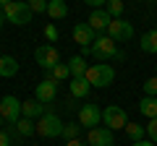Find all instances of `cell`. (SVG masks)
Here are the masks:
<instances>
[{"label": "cell", "instance_id": "24", "mask_svg": "<svg viewBox=\"0 0 157 146\" xmlns=\"http://www.w3.org/2000/svg\"><path fill=\"white\" fill-rule=\"evenodd\" d=\"M78 136H81V123L63 125V138H66V141H73V138H78Z\"/></svg>", "mask_w": 157, "mask_h": 146}, {"label": "cell", "instance_id": "36", "mask_svg": "<svg viewBox=\"0 0 157 146\" xmlns=\"http://www.w3.org/2000/svg\"><path fill=\"white\" fill-rule=\"evenodd\" d=\"M0 125H6V120H3V118H0Z\"/></svg>", "mask_w": 157, "mask_h": 146}, {"label": "cell", "instance_id": "33", "mask_svg": "<svg viewBox=\"0 0 157 146\" xmlns=\"http://www.w3.org/2000/svg\"><path fill=\"white\" fill-rule=\"evenodd\" d=\"M152 144H155V141H144V138H141V141H134V146H152Z\"/></svg>", "mask_w": 157, "mask_h": 146}, {"label": "cell", "instance_id": "1", "mask_svg": "<svg viewBox=\"0 0 157 146\" xmlns=\"http://www.w3.org/2000/svg\"><path fill=\"white\" fill-rule=\"evenodd\" d=\"M115 52H118V47H115V42H113L110 37H97L92 47H81V55L84 57L92 55L94 60H100V63H107L110 57H115Z\"/></svg>", "mask_w": 157, "mask_h": 146}, {"label": "cell", "instance_id": "37", "mask_svg": "<svg viewBox=\"0 0 157 146\" xmlns=\"http://www.w3.org/2000/svg\"><path fill=\"white\" fill-rule=\"evenodd\" d=\"M147 3H157V0H147Z\"/></svg>", "mask_w": 157, "mask_h": 146}, {"label": "cell", "instance_id": "16", "mask_svg": "<svg viewBox=\"0 0 157 146\" xmlns=\"http://www.w3.org/2000/svg\"><path fill=\"white\" fill-rule=\"evenodd\" d=\"M47 16H50L52 21L68 18V5H66V0H50V3H47Z\"/></svg>", "mask_w": 157, "mask_h": 146}, {"label": "cell", "instance_id": "14", "mask_svg": "<svg viewBox=\"0 0 157 146\" xmlns=\"http://www.w3.org/2000/svg\"><path fill=\"white\" fill-rule=\"evenodd\" d=\"M21 115L24 118H42L45 115V104L39 99H26V102H21Z\"/></svg>", "mask_w": 157, "mask_h": 146}, {"label": "cell", "instance_id": "7", "mask_svg": "<svg viewBox=\"0 0 157 146\" xmlns=\"http://www.w3.org/2000/svg\"><path fill=\"white\" fill-rule=\"evenodd\" d=\"M0 118L6 120V123H11V125H16L18 120H21V102L16 99V97H3L0 99Z\"/></svg>", "mask_w": 157, "mask_h": 146}, {"label": "cell", "instance_id": "22", "mask_svg": "<svg viewBox=\"0 0 157 146\" xmlns=\"http://www.w3.org/2000/svg\"><path fill=\"white\" fill-rule=\"evenodd\" d=\"M123 130L128 133V138H134V141H141L147 136V125H136V123H128Z\"/></svg>", "mask_w": 157, "mask_h": 146}, {"label": "cell", "instance_id": "15", "mask_svg": "<svg viewBox=\"0 0 157 146\" xmlns=\"http://www.w3.org/2000/svg\"><path fill=\"white\" fill-rule=\"evenodd\" d=\"M89 81H86V76H78V78H71V84H68V89H71V94L76 97V99H84L86 94H89Z\"/></svg>", "mask_w": 157, "mask_h": 146}, {"label": "cell", "instance_id": "2", "mask_svg": "<svg viewBox=\"0 0 157 146\" xmlns=\"http://www.w3.org/2000/svg\"><path fill=\"white\" fill-rule=\"evenodd\" d=\"M86 81H89L92 86H97V89H105V86H110L113 81H115V71H113V65H107V63H94V65H89V71H86Z\"/></svg>", "mask_w": 157, "mask_h": 146}, {"label": "cell", "instance_id": "5", "mask_svg": "<svg viewBox=\"0 0 157 146\" xmlns=\"http://www.w3.org/2000/svg\"><path fill=\"white\" fill-rule=\"evenodd\" d=\"M102 123H105L110 130H121V128H126V125H128V115H126L123 107L107 104L105 110H102Z\"/></svg>", "mask_w": 157, "mask_h": 146}, {"label": "cell", "instance_id": "10", "mask_svg": "<svg viewBox=\"0 0 157 146\" xmlns=\"http://www.w3.org/2000/svg\"><path fill=\"white\" fill-rule=\"evenodd\" d=\"M58 97V81L52 76H47L45 81H39L37 84V91H34V99H39L42 104H50L52 99Z\"/></svg>", "mask_w": 157, "mask_h": 146}, {"label": "cell", "instance_id": "17", "mask_svg": "<svg viewBox=\"0 0 157 146\" xmlns=\"http://www.w3.org/2000/svg\"><path fill=\"white\" fill-rule=\"evenodd\" d=\"M16 73H18V60L11 57V55H0V76L3 78H11Z\"/></svg>", "mask_w": 157, "mask_h": 146}, {"label": "cell", "instance_id": "19", "mask_svg": "<svg viewBox=\"0 0 157 146\" xmlns=\"http://www.w3.org/2000/svg\"><path fill=\"white\" fill-rule=\"evenodd\" d=\"M139 47H141V52H149V55H157V29H152V31H147L144 37H141Z\"/></svg>", "mask_w": 157, "mask_h": 146}, {"label": "cell", "instance_id": "13", "mask_svg": "<svg viewBox=\"0 0 157 146\" xmlns=\"http://www.w3.org/2000/svg\"><path fill=\"white\" fill-rule=\"evenodd\" d=\"M110 21H113V16H110L107 11H102V8H94V11L89 13V21H86V24H89V26L94 29L97 34H100V31H107Z\"/></svg>", "mask_w": 157, "mask_h": 146}, {"label": "cell", "instance_id": "18", "mask_svg": "<svg viewBox=\"0 0 157 146\" xmlns=\"http://www.w3.org/2000/svg\"><path fill=\"white\" fill-rule=\"evenodd\" d=\"M68 68H71V78H78V76H86L89 65H86V57L84 55H73L68 60Z\"/></svg>", "mask_w": 157, "mask_h": 146}, {"label": "cell", "instance_id": "35", "mask_svg": "<svg viewBox=\"0 0 157 146\" xmlns=\"http://www.w3.org/2000/svg\"><path fill=\"white\" fill-rule=\"evenodd\" d=\"M8 3H13V0H0V8H6Z\"/></svg>", "mask_w": 157, "mask_h": 146}, {"label": "cell", "instance_id": "26", "mask_svg": "<svg viewBox=\"0 0 157 146\" xmlns=\"http://www.w3.org/2000/svg\"><path fill=\"white\" fill-rule=\"evenodd\" d=\"M47 3L50 0H29V8L34 13H47Z\"/></svg>", "mask_w": 157, "mask_h": 146}, {"label": "cell", "instance_id": "29", "mask_svg": "<svg viewBox=\"0 0 157 146\" xmlns=\"http://www.w3.org/2000/svg\"><path fill=\"white\" fill-rule=\"evenodd\" d=\"M147 136H149V141L157 144V118H152L149 123H147Z\"/></svg>", "mask_w": 157, "mask_h": 146}, {"label": "cell", "instance_id": "30", "mask_svg": "<svg viewBox=\"0 0 157 146\" xmlns=\"http://www.w3.org/2000/svg\"><path fill=\"white\" fill-rule=\"evenodd\" d=\"M84 3H86V5H94V8H100V5H105L107 0H84Z\"/></svg>", "mask_w": 157, "mask_h": 146}, {"label": "cell", "instance_id": "21", "mask_svg": "<svg viewBox=\"0 0 157 146\" xmlns=\"http://www.w3.org/2000/svg\"><path fill=\"white\" fill-rule=\"evenodd\" d=\"M16 130L21 136H32V133H37V123H32V118H21L16 123Z\"/></svg>", "mask_w": 157, "mask_h": 146}, {"label": "cell", "instance_id": "31", "mask_svg": "<svg viewBox=\"0 0 157 146\" xmlns=\"http://www.w3.org/2000/svg\"><path fill=\"white\" fill-rule=\"evenodd\" d=\"M0 146H11V141H8L6 130H0Z\"/></svg>", "mask_w": 157, "mask_h": 146}, {"label": "cell", "instance_id": "27", "mask_svg": "<svg viewBox=\"0 0 157 146\" xmlns=\"http://www.w3.org/2000/svg\"><path fill=\"white\" fill-rule=\"evenodd\" d=\"M144 94H147V97H157V76L144 81Z\"/></svg>", "mask_w": 157, "mask_h": 146}, {"label": "cell", "instance_id": "25", "mask_svg": "<svg viewBox=\"0 0 157 146\" xmlns=\"http://www.w3.org/2000/svg\"><path fill=\"white\" fill-rule=\"evenodd\" d=\"M107 13L113 18H123V0H107Z\"/></svg>", "mask_w": 157, "mask_h": 146}, {"label": "cell", "instance_id": "28", "mask_svg": "<svg viewBox=\"0 0 157 146\" xmlns=\"http://www.w3.org/2000/svg\"><path fill=\"white\" fill-rule=\"evenodd\" d=\"M58 37H60V34H58V26H55V24H47V26H45V39H47V45L55 42Z\"/></svg>", "mask_w": 157, "mask_h": 146}, {"label": "cell", "instance_id": "11", "mask_svg": "<svg viewBox=\"0 0 157 146\" xmlns=\"http://www.w3.org/2000/svg\"><path fill=\"white\" fill-rule=\"evenodd\" d=\"M113 130L107 125H97V128H89V136H86V144L89 146H113Z\"/></svg>", "mask_w": 157, "mask_h": 146}, {"label": "cell", "instance_id": "8", "mask_svg": "<svg viewBox=\"0 0 157 146\" xmlns=\"http://www.w3.org/2000/svg\"><path fill=\"white\" fill-rule=\"evenodd\" d=\"M107 37H110L113 42H131V37H134V26H131V21L113 18L110 26H107Z\"/></svg>", "mask_w": 157, "mask_h": 146}, {"label": "cell", "instance_id": "20", "mask_svg": "<svg viewBox=\"0 0 157 146\" xmlns=\"http://www.w3.org/2000/svg\"><path fill=\"white\" fill-rule=\"evenodd\" d=\"M139 112L147 115V118H157V97H144V99L139 102Z\"/></svg>", "mask_w": 157, "mask_h": 146}, {"label": "cell", "instance_id": "23", "mask_svg": "<svg viewBox=\"0 0 157 146\" xmlns=\"http://www.w3.org/2000/svg\"><path fill=\"white\" fill-rule=\"evenodd\" d=\"M50 76L58 81V84H60V81H66L68 76H71V68H68V63H58V65L50 71Z\"/></svg>", "mask_w": 157, "mask_h": 146}, {"label": "cell", "instance_id": "12", "mask_svg": "<svg viewBox=\"0 0 157 146\" xmlns=\"http://www.w3.org/2000/svg\"><path fill=\"white\" fill-rule=\"evenodd\" d=\"M94 39H97V31L89 24H76V26H73V42H76L78 47H92Z\"/></svg>", "mask_w": 157, "mask_h": 146}, {"label": "cell", "instance_id": "32", "mask_svg": "<svg viewBox=\"0 0 157 146\" xmlns=\"http://www.w3.org/2000/svg\"><path fill=\"white\" fill-rule=\"evenodd\" d=\"M66 146H89V144H84V141H78V138H73V141H66Z\"/></svg>", "mask_w": 157, "mask_h": 146}, {"label": "cell", "instance_id": "4", "mask_svg": "<svg viewBox=\"0 0 157 146\" xmlns=\"http://www.w3.org/2000/svg\"><path fill=\"white\" fill-rule=\"evenodd\" d=\"M63 125L66 123H63L58 115L45 112L39 118V123H37V133L42 136V138H58V136H63Z\"/></svg>", "mask_w": 157, "mask_h": 146}, {"label": "cell", "instance_id": "6", "mask_svg": "<svg viewBox=\"0 0 157 146\" xmlns=\"http://www.w3.org/2000/svg\"><path fill=\"white\" fill-rule=\"evenodd\" d=\"M34 60H37V65L42 68V71L50 73L52 68L60 63V55H58L55 45H42V47H37V52H34Z\"/></svg>", "mask_w": 157, "mask_h": 146}, {"label": "cell", "instance_id": "34", "mask_svg": "<svg viewBox=\"0 0 157 146\" xmlns=\"http://www.w3.org/2000/svg\"><path fill=\"white\" fill-rule=\"evenodd\" d=\"M3 24H6V11L0 8V26H3Z\"/></svg>", "mask_w": 157, "mask_h": 146}, {"label": "cell", "instance_id": "9", "mask_svg": "<svg viewBox=\"0 0 157 146\" xmlns=\"http://www.w3.org/2000/svg\"><path fill=\"white\" fill-rule=\"evenodd\" d=\"M78 123H81V128H97V125L102 123V110L97 104H81V110H78Z\"/></svg>", "mask_w": 157, "mask_h": 146}, {"label": "cell", "instance_id": "3", "mask_svg": "<svg viewBox=\"0 0 157 146\" xmlns=\"http://www.w3.org/2000/svg\"><path fill=\"white\" fill-rule=\"evenodd\" d=\"M3 11H6V18L11 24H16V26H26L32 21V16H34V11L29 8V0H13Z\"/></svg>", "mask_w": 157, "mask_h": 146}]
</instances>
